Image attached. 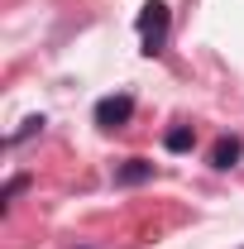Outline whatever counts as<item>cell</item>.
<instances>
[{"instance_id": "6da1fadb", "label": "cell", "mask_w": 244, "mask_h": 249, "mask_svg": "<svg viewBox=\"0 0 244 249\" xmlns=\"http://www.w3.org/2000/svg\"><path fill=\"white\" fill-rule=\"evenodd\" d=\"M168 29H173V10L163 5V0H149L144 10H139V48L158 58L163 53V43H168Z\"/></svg>"}, {"instance_id": "7a4b0ae2", "label": "cell", "mask_w": 244, "mask_h": 249, "mask_svg": "<svg viewBox=\"0 0 244 249\" xmlns=\"http://www.w3.org/2000/svg\"><path fill=\"white\" fill-rule=\"evenodd\" d=\"M129 115H134V96L120 91V96H101L91 110V120L101 124V129H120V124H129Z\"/></svg>"}, {"instance_id": "3957f363", "label": "cell", "mask_w": 244, "mask_h": 249, "mask_svg": "<svg viewBox=\"0 0 244 249\" xmlns=\"http://www.w3.org/2000/svg\"><path fill=\"white\" fill-rule=\"evenodd\" d=\"M240 154H244L240 134H220V139L211 144V168H215V173H230V168L240 163Z\"/></svg>"}, {"instance_id": "277c9868", "label": "cell", "mask_w": 244, "mask_h": 249, "mask_svg": "<svg viewBox=\"0 0 244 249\" xmlns=\"http://www.w3.org/2000/svg\"><path fill=\"white\" fill-rule=\"evenodd\" d=\"M149 178H153L149 158H129L124 168H115V187H139V182H149Z\"/></svg>"}, {"instance_id": "5b68a950", "label": "cell", "mask_w": 244, "mask_h": 249, "mask_svg": "<svg viewBox=\"0 0 244 249\" xmlns=\"http://www.w3.org/2000/svg\"><path fill=\"white\" fill-rule=\"evenodd\" d=\"M163 149H168V154H192V149H196V129H192V124H173V129L163 134Z\"/></svg>"}, {"instance_id": "8992f818", "label": "cell", "mask_w": 244, "mask_h": 249, "mask_svg": "<svg viewBox=\"0 0 244 249\" xmlns=\"http://www.w3.org/2000/svg\"><path fill=\"white\" fill-rule=\"evenodd\" d=\"M24 187H29V173H19V178H10V182H5V192H0V201L10 206V201H15V196H19Z\"/></svg>"}, {"instance_id": "52a82bcc", "label": "cell", "mask_w": 244, "mask_h": 249, "mask_svg": "<svg viewBox=\"0 0 244 249\" xmlns=\"http://www.w3.org/2000/svg\"><path fill=\"white\" fill-rule=\"evenodd\" d=\"M38 129H43V115L24 120V129H19V134H10V144H24V139H34V134H38Z\"/></svg>"}, {"instance_id": "ba28073f", "label": "cell", "mask_w": 244, "mask_h": 249, "mask_svg": "<svg viewBox=\"0 0 244 249\" xmlns=\"http://www.w3.org/2000/svg\"><path fill=\"white\" fill-rule=\"evenodd\" d=\"M77 249H87V245H77Z\"/></svg>"}]
</instances>
